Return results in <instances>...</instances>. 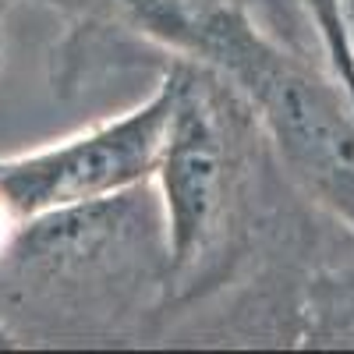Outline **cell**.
Instances as JSON below:
<instances>
[{
  "label": "cell",
  "instance_id": "4",
  "mask_svg": "<svg viewBox=\"0 0 354 354\" xmlns=\"http://www.w3.org/2000/svg\"><path fill=\"white\" fill-rule=\"evenodd\" d=\"M170 110L174 78L160 71L153 93L131 110L28 153L0 156V192L18 216L32 220L149 185L163 153Z\"/></svg>",
  "mask_w": 354,
  "mask_h": 354
},
{
  "label": "cell",
  "instance_id": "7",
  "mask_svg": "<svg viewBox=\"0 0 354 354\" xmlns=\"http://www.w3.org/2000/svg\"><path fill=\"white\" fill-rule=\"evenodd\" d=\"M11 347H18V340H15V333L0 322V351H11Z\"/></svg>",
  "mask_w": 354,
  "mask_h": 354
},
{
  "label": "cell",
  "instance_id": "3",
  "mask_svg": "<svg viewBox=\"0 0 354 354\" xmlns=\"http://www.w3.org/2000/svg\"><path fill=\"white\" fill-rule=\"evenodd\" d=\"M167 234L149 185L25 220L0 259V322L18 347H156Z\"/></svg>",
  "mask_w": 354,
  "mask_h": 354
},
{
  "label": "cell",
  "instance_id": "2",
  "mask_svg": "<svg viewBox=\"0 0 354 354\" xmlns=\"http://www.w3.org/2000/svg\"><path fill=\"white\" fill-rule=\"evenodd\" d=\"M61 18L46 57L57 100L124 75L195 64L259 117L301 188L354 230V100L305 0H43Z\"/></svg>",
  "mask_w": 354,
  "mask_h": 354
},
{
  "label": "cell",
  "instance_id": "1",
  "mask_svg": "<svg viewBox=\"0 0 354 354\" xmlns=\"http://www.w3.org/2000/svg\"><path fill=\"white\" fill-rule=\"evenodd\" d=\"M174 110L153 188L167 234L156 347H301L319 277L354 255L280 160L255 110L195 64H167Z\"/></svg>",
  "mask_w": 354,
  "mask_h": 354
},
{
  "label": "cell",
  "instance_id": "8",
  "mask_svg": "<svg viewBox=\"0 0 354 354\" xmlns=\"http://www.w3.org/2000/svg\"><path fill=\"white\" fill-rule=\"evenodd\" d=\"M15 4H21V0H0V32H4V21L15 11Z\"/></svg>",
  "mask_w": 354,
  "mask_h": 354
},
{
  "label": "cell",
  "instance_id": "6",
  "mask_svg": "<svg viewBox=\"0 0 354 354\" xmlns=\"http://www.w3.org/2000/svg\"><path fill=\"white\" fill-rule=\"evenodd\" d=\"M340 8H344V32H347V46L354 53V0H340Z\"/></svg>",
  "mask_w": 354,
  "mask_h": 354
},
{
  "label": "cell",
  "instance_id": "5",
  "mask_svg": "<svg viewBox=\"0 0 354 354\" xmlns=\"http://www.w3.org/2000/svg\"><path fill=\"white\" fill-rule=\"evenodd\" d=\"M305 8L315 21V32L326 50V61L333 68V75L340 78V85L354 100V53L347 46V32H344V8L340 0H305Z\"/></svg>",
  "mask_w": 354,
  "mask_h": 354
}]
</instances>
